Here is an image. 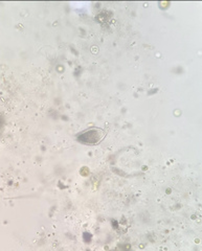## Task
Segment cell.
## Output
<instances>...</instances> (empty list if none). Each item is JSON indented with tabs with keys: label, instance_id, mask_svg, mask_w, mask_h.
<instances>
[{
	"label": "cell",
	"instance_id": "obj_1",
	"mask_svg": "<svg viewBox=\"0 0 202 251\" xmlns=\"http://www.w3.org/2000/svg\"><path fill=\"white\" fill-rule=\"evenodd\" d=\"M105 137V131L100 128H90L85 132H82L81 134L77 136V140L81 144L93 146L98 145Z\"/></svg>",
	"mask_w": 202,
	"mask_h": 251
}]
</instances>
